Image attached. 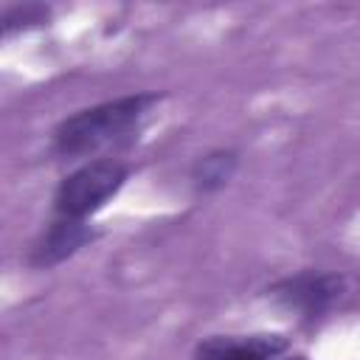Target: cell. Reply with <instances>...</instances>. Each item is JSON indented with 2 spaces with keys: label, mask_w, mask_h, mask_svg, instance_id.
I'll return each instance as SVG.
<instances>
[{
  "label": "cell",
  "mask_w": 360,
  "mask_h": 360,
  "mask_svg": "<svg viewBox=\"0 0 360 360\" xmlns=\"http://www.w3.org/2000/svg\"><path fill=\"white\" fill-rule=\"evenodd\" d=\"M233 169H236V155H233V152H225V149L208 152V155H202V158L194 163V169H191L194 188H197V191H217L219 186H225V183L231 180Z\"/></svg>",
  "instance_id": "6"
},
{
  "label": "cell",
  "mask_w": 360,
  "mask_h": 360,
  "mask_svg": "<svg viewBox=\"0 0 360 360\" xmlns=\"http://www.w3.org/2000/svg\"><path fill=\"white\" fill-rule=\"evenodd\" d=\"M158 101H160L158 93H132V96L110 98L96 107L79 110L76 115L65 118L56 127L53 132L56 152L65 158H82V155L101 152L124 141L132 129H138V124L146 118V112Z\"/></svg>",
  "instance_id": "1"
},
{
  "label": "cell",
  "mask_w": 360,
  "mask_h": 360,
  "mask_svg": "<svg viewBox=\"0 0 360 360\" xmlns=\"http://www.w3.org/2000/svg\"><path fill=\"white\" fill-rule=\"evenodd\" d=\"M343 292V278L335 276V273H315V270H307V273H298V276H290L284 281H278L270 295L290 312L301 315V318H318L323 315Z\"/></svg>",
  "instance_id": "3"
},
{
  "label": "cell",
  "mask_w": 360,
  "mask_h": 360,
  "mask_svg": "<svg viewBox=\"0 0 360 360\" xmlns=\"http://www.w3.org/2000/svg\"><path fill=\"white\" fill-rule=\"evenodd\" d=\"M284 349V340L278 335H217L205 338L191 360H273Z\"/></svg>",
  "instance_id": "5"
},
{
  "label": "cell",
  "mask_w": 360,
  "mask_h": 360,
  "mask_svg": "<svg viewBox=\"0 0 360 360\" xmlns=\"http://www.w3.org/2000/svg\"><path fill=\"white\" fill-rule=\"evenodd\" d=\"M48 20V8L37 6V3H25V6H14L3 14V31L11 34L14 28H25V25H39Z\"/></svg>",
  "instance_id": "7"
},
{
  "label": "cell",
  "mask_w": 360,
  "mask_h": 360,
  "mask_svg": "<svg viewBox=\"0 0 360 360\" xmlns=\"http://www.w3.org/2000/svg\"><path fill=\"white\" fill-rule=\"evenodd\" d=\"M127 183V166L118 160H90L70 172L53 197L56 217L87 219L98 208H104Z\"/></svg>",
  "instance_id": "2"
},
{
  "label": "cell",
  "mask_w": 360,
  "mask_h": 360,
  "mask_svg": "<svg viewBox=\"0 0 360 360\" xmlns=\"http://www.w3.org/2000/svg\"><path fill=\"white\" fill-rule=\"evenodd\" d=\"M90 239H93V228L84 225V219L56 217V222H51L48 231H42V236L37 239V245L31 250V264L53 267V264L65 262L68 256H73L79 248H84Z\"/></svg>",
  "instance_id": "4"
}]
</instances>
